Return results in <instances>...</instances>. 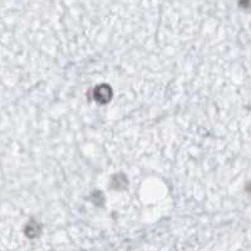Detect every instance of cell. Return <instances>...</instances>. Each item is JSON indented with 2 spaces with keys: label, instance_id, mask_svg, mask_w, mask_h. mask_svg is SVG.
<instances>
[{
  "label": "cell",
  "instance_id": "6da1fadb",
  "mask_svg": "<svg viewBox=\"0 0 251 251\" xmlns=\"http://www.w3.org/2000/svg\"><path fill=\"white\" fill-rule=\"evenodd\" d=\"M93 98L98 103H108L112 98V89L108 84H100L93 91Z\"/></svg>",
  "mask_w": 251,
  "mask_h": 251
}]
</instances>
